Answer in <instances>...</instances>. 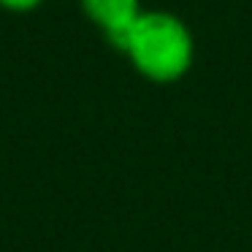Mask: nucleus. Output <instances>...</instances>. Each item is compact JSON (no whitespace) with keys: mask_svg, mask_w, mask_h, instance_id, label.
<instances>
[{"mask_svg":"<svg viewBox=\"0 0 252 252\" xmlns=\"http://www.w3.org/2000/svg\"><path fill=\"white\" fill-rule=\"evenodd\" d=\"M120 52L133 71L152 84H174L195 63V38L182 17L160 8H144L122 41Z\"/></svg>","mask_w":252,"mask_h":252,"instance_id":"nucleus-1","label":"nucleus"},{"mask_svg":"<svg viewBox=\"0 0 252 252\" xmlns=\"http://www.w3.org/2000/svg\"><path fill=\"white\" fill-rule=\"evenodd\" d=\"M82 14L103 33L114 49H120L127 30L141 17V0H79Z\"/></svg>","mask_w":252,"mask_h":252,"instance_id":"nucleus-2","label":"nucleus"},{"mask_svg":"<svg viewBox=\"0 0 252 252\" xmlns=\"http://www.w3.org/2000/svg\"><path fill=\"white\" fill-rule=\"evenodd\" d=\"M46 0H0V8H6L11 14H28L35 11L38 6H44Z\"/></svg>","mask_w":252,"mask_h":252,"instance_id":"nucleus-3","label":"nucleus"}]
</instances>
